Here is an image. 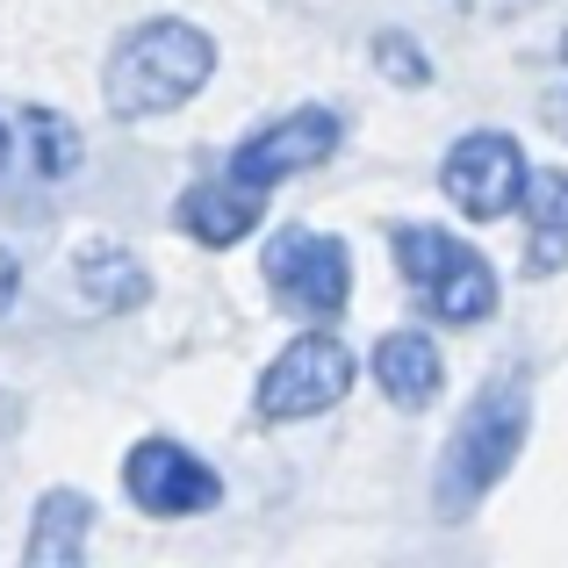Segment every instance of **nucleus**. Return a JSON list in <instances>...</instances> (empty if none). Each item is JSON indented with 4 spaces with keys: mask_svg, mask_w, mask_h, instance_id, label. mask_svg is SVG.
<instances>
[{
    "mask_svg": "<svg viewBox=\"0 0 568 568\" xmlns=\"http://www.w3.org/2000/svg\"><path fill=\"white\" fill-rule=\"evenodd\" d=\"M532 432V375L526 367H504V375L483 382V396L460 410L454 439L439 454V475H432V504L439 518H468L489 489L511 475V460L526 454Z\"/></svg>",
    "mask_w": 568,
    "mask_h": 568,
    "instance_id": "obj_1",
    "label": "nucleus"
},
{
    "mask_svg": "<svg viewBox=\"0 0 568 568\" xmlns=\"http://www.w3.org/2000/svg\"><path fill=\"white\" fill-rule=\"evenodd\" d=\"M216 72V43L209 29L181 22V14H159V22H138L115 37L109 65H101V101L123 123H144V115H173L181 101H194Z\"/></svg>",
    "mask_w": 568,
    "mask_h": 568,
    "instance_id": "obj_2",
    "label": "nucleus"
},
{
    "mask_svg": "<svg viewBox=\"0 0 568 568\" xmlns=\"http://www.w3.org/2000/svg\"><path fill=\"white\" fill-rule=\"evenodd\" d=\"M388 245H396V266L410 281V295L439 324H483L497 310V266L468 237H454L446 223H396Z\"/></svg>",
    "mask_w": 568,
    "mask_h": 568,
    "instance_id": "obj_3",
    "label": "nucleus"
},
{
    "mask_svg": "<svg viewBox=\"0 0 568 568\" xmlns=\"http://www.w3.org/2000/svg\"><path fill=\"white\" fill-rule=\"evenodd\" d=\"M266 295H274L288 317H303V324H338L346 303H353V252H346V237L303 231V223L274 231V245H266Z\"/></svg>",
    "mask_w": 568,
    "mask_h": 568,
    "instance_id": "obj_4",
    "label": "nucleus"
},
{
    "mask_svg": "<svg viewBox=\"0 0 568 568\" xmlns=\"http://www.w3.org/2000/svg\"><path fill=\"white\" fill-rule=\"evenodd\" d=\"M353 375H361V367H353L346 338H332L324 324H310L303 338H288V346L266 361V375H260V417H266V425H303V417H324V410L346 403Z\"/></svg>",
    "mask_w": 568,
    "mask_h": 568,
    "instance_id": "obj_5",
    "label": "nucleus"
},
{
    "mask_svg": "<svg viewBox=\"0 0 568 568\" xmlns=\"http://www.w3.org/2000/svg\"><path fill=\"white\" fill-rule=\"evenodd\" d=\"M439 187H446V202H454L468 223L511 216V209H526V187H532L526 144H518L511 130H468V138L446 144Z\"/></svg>",
    "mask_w": 568,
    "mask_h": 568,
    "instance_id": "obj_6",
    "label": "nucleus"
},
{
    "mask_svg": "<svg viewBox=\"0 0 568 568\" xmlns=\"http://www.w3.org/2000/svg\"><path fill=\"white\" fill-rule=\"evenodd\" d=\"M123 497L144 518H202L223 504V475L181 439H138L123 454Z\"/></svg>",
    "mask_w": 568,
    "mask_h": 568,
    "instance_id": "obj_7",
    "label": "nucleus"
},
{
    "mask_svg": "<svg viewBox=\"0 0 568 568\" xmlns=\"http://www.w3.org/2000/svg\"><path fill=\"white\" fill-rule=\"evenodd\" d=\"M338 144H346V115L310 101V109H288V115H274V123L252 130V138L231 152V173L252 181V187H281V181H295V173L324 166Z\"/></svg>",
    "mask_w": 568,
    "mask_h": 568,
    "instance_id": "obj_8",
    "label": "nucleus"
},
{
    "mask_svg": "<svg viewBox=\"0 0 568 568\" xmlns=\"http://www.w3.org/2000/svg\"><path fill=\"white\" fill-rule=\"evenodd\" d=\"M266 216V187L237 181V173H216V181H194L181 202H173V223L194 237V245H245Z\"/></svg>",
    "mask_w": 568,
    "mask_h": 568,
    "instance_id": "obj_9",
    "label": "nucleus"
},
{
    "mask_svg": "<svg viewBox=\"0 0 568 568\" xmlns=\"http://www.w3.org/2000/svg\"><path fill=\"white\" fill-rule=\"evenodd\" d=\"M72 288H80V303L101 310V317H123V310L152 303V274H144V260L130 245H109V237H94V245L72 252Z\"/></svg>",
    "mask_w": 568,
    "mask_h": 568,
    "instance_id": "obj_10",
    "label": "nucleus"
},
{
    "mask_svg": "<svg viewBox=\"0 0 568 568\" xmlns=\"http://www.w3.org/2000/svg\"><path fill=\"white\" fill-rule=\"evenodd\" d=\"M367 367H375L382 396L396 403V410H425V403L446 388V361H439V346H432L425 332H382Z\"/></svg>",
    "mask_w": 568,
    "mask_h": 568,
    "instance_id": "obj_11",
    "label": "nucleus"
},
{
    "mask_svg": "<svg viewBox=\"0 0 568 568\" xmlns=\"http://www.w3.org/2000/svg\"><path fill=\"white\" fill-rule=\"evenodd\" d=\"M87 532H94V504L80 489H43L37 518H29V540H22V561L29 568H80Z\"/></svg>",
    "mask_w": 568,
    "mask_h": 568,
    "instance_id": "obj_12",
    "label": "nucleus"
},
{
    "mask_svg": "<svg viewBox=\"0 0 568 568\" xmlns=\"http://www.w3.org/2000/svg\"><path fill=\"white\" fill-rule=\"evenodd\" d=\"M526 266L532 274H561L568 266V173H547V181L526 187Z\"/></svg>",
    "mask_w": 568,
    "mask_h": 568,
    "instance_id": "obj_13",
    "label": "nucleus"
},
{
    "mask_svg": "<svg viewBox=\"0 0 568 568\" xmlns=\"http://www.w3.org/2000/svg\"><path fill=\"white\" fill-rule=\"evenodd\" d=\"M22 138H29V166L43 181H72L80 173V130L58 109H22Z\"/></svg>",
    "mask_w": 568,
    "mask_h": 568,
    "instance_id": "obj_14",
    "label": "nucleus"
},
{
    "mask_svg": "<svg viewBox=\"0 0 568 568\" xmlns=\"http://www.w3.org/2000/svg\"><path fill=\"white\" fill-rule=\"evenodd\" d=\"M375 65H382V80H403V87H425L432 80V58L417 51V37H403V29L375 37Z\"/></svg>",
    "mask_w": 568,
    "mask_h": 568,
    "instance_id": "obj_15",
    "label": "nucleus"
},
{
    "mask_svg": "<svg viewBox=\"0 0 568 568\" xmlns=\"http://www.w3.org/2000/svg\"><path fill=\"white\" fill-rule=\"evenodd\" d=\"M446 8H460V14H483V22H504V14H526L532 0H446Z\"/></svg>",
    "mask_w": 568,
    "mask_h": 568,
    "instance_id": "obj_16",
    "label": "nucleus"
},
{
    "mask_svg": "<svg viewBox=\"0 0 568 568\" xmlns=\"http://www.w3.org/2000/svg\"><path fill=\"white\" fill-rule=\"evenodd\" d=\"M14 295H22V266H14V252L0 245V317L14 310Z\"/></svg>",
    "mask_w": 568,
    "mask_h": 568,
    "instance_id": "obj_17",
    "label": "nucleus"
},
{
    "mask_svg": "<svg viewBox=\"0 0 568 568\" xmlns=\"http://www.w3.org/2000/svg\"><path fill=\"white\" fill-rule=\"evenodd\" d=\"M547 130H555V138L568 144V87H561V94H555V101H547Z\"/></svg>",
    "mask_w": 568,
    "mask_h": 568,
    "instance_id": "obj_18",
    "label": "nucleus"
},
{
    "mask_svg": "<svg viewBox=\"0 0 568 568\" xmlns=\"http://www.w3.org/2000/svg\"><path fill=\"white\" fill-rule=\"evenodd\" d=\"M8 152H14V130H8V123H0V166H8Z\"/></svg>",
    "mask_w": 568,
    "mask_h": 568,
    "instance_id": "obj_19",
    "label": "nucleus"
},
{
    "mask_svg": "<svg viewBox=\"0 0 568 568\" xmlns=\"http://www.w3.org/2000/svg\"><path fill=\"white\" fill-rule=\"evenodd\" d=\"M555 65L568 72V29H561V43H555Z\"/></svg>",
    "mask_w": 568,
    "mask_h": 568,
    "instance_id": "obj_20",
    "label": "nucleus"
}]
</instances>
